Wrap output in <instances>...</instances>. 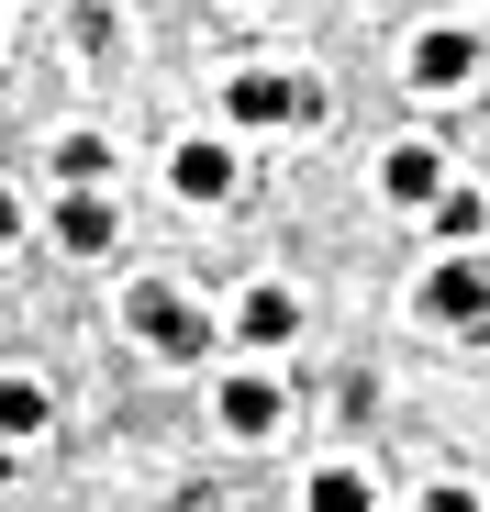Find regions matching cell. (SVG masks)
Listing matches in <instances>:
<instances>
[{
  "label": "cell",
  "instance_id": "cell-1",
  "mask_svg": "<svg viewBox=\"0 0 490 512\" xmlns=\"http://www.w3.org/2000/svg\"><path fill=\"white\" fill-rule=\"evenodd\" d=\"M223 123L234 134H301V123H323V90L279 78V67H245V78H223Z\"/></svg>",
  "mask_w": 490,
  "mask_h": 512
},
{
  "label": "cell",
  "instance_id": "cell-2",
  "mask_svg": "<svg viewBox=\"0 0 490 512\" xmlns=\"http://www.w3.org/2000/svg\"><path fill=\"white\" fill-rule=\"evenodd\" d=\"M123 312H134V334H145L156 357H179V368H201V357H212V312H201L179 279H134V290H123Z\"/></svg>",
  "mask_w": 490,
  "mask_h": 512
},
{
  "label": "cell",
  "instance_id": "cell-3",
  "mask_svg": "<svg viewBox=\"0 0 490 512\" xmlns=\"http://www.w3.org/2000/svg\"><path fill=\"white\" fill-rule=\"evenodd\" d=\"M212 423L234 446H268L279 423H290V379L279 368H223V390H212Z\"/></svg>",
  "mask_w": 490,
  "mask_h": 512
},
{
  "label": "cell",
  "instance_id": "cell-4",
  "mask_svg": "<svg viewBox=\"0 0 490 512\" xmlns=\"http://www.w3.org/2000/svg\"><path fill=\"white\" fill-rule=\"evenodd\" d=\"M168 190H179L190 212H223V201L245 190V167H234L223 134H179V145H168Z\"/></svg>",
  "mask_w": 490,
  "mask_h": 512
},
{
  "label": "cell",
  "instance_id": "cell-5",
  "mask_svg": "<svg viewBox=\"0 0 490 512\" xmlns=\"http://www.w3.org/2000/svg\"><path fill=\"white\" fill-rule=\"evenodd\" d=\"M468 78H479V34L468 23H424L413 34V90L424 101H468Z\"/></svg>",
  "mask_w": 490,
  "mask_h": 512
},
{
  "label": "cell",
  "instance_id": "cell-6",
  "mask_svg": "<svg viewBox=\"0 0 490 512\" xmlns=\"http://www.w3.org/2000/svg\"><path fill=\"white\" fill-rule=\"evenodd\" d=\"M446 190H457V167H446L424 134H401V145L379 156V201H390V212H435Z\"/></svg>",
  "mask_w": 490,
  "mask_h": 512
},
{
  "label": "cell",
  "instance_id": "cell-7",
  "mask_svg": "<svg viewBox=\"0 0 490 512\" xmlns=\"http://www.w3.org/2000/svg\"><path fill=\"white\" fill-rule=\"evenodd\" d=\"M424 312L457 323V334H490V268H479V256H446V268H424Z\"/></svg>",
  "mask_w": 490,
  "mask_h": 512
},
{
  "label": "cell",
  "instance_id": "cell-8",
  "mask_svg": "<svg viewBox=\"0 0 490 512\" xmlns=\"http://www.w3.org/2000/svg\"><path fill=\"white\" fill-rule=\"evenodd\" d=\"M56 245L67 256H112L123 245V201L112 190H56Z\"/></svg>",
  "mask_w": 490,
  "mask_h": 512
},
{
  "label": "cell",
  "instance_id": "cell-9",
  "mask_svg": "<svg viewBox=\"0 0 490 512\" xmlns=\"http://www.w3.org/2000/svg\"><path fill=\"white\" fill-rule=\"evenodd\" d=\"M234 334H245L257 357H279L290 334H301V290H290V279H257V290H245V312H234Z\"/></svg>",
  "mask_w": 490,
  "mask_h": 512
},
{
  "label": "cell",
  "instance_id": "cell-10",
  "mask_svg": "<svg viewBox=\"0 0 490 512\" xmlns=\"http://www.w3.org/2000/svg\"><path fill=\"white\" fill-rule=\"evenodd\" d=\"M45 423H56V390H45L34 368H0V446H23V457H34Z\"/></svg>",
  "mask_w": 490,
  "mask_h": 512
},
{
  "label": "cell",
  "instance_id": "cell-11",
  "mask_svg": "<svg viewBox=\"0 0 490 512\" xmlns=\"http://www.w3.org/2000/svg\"><path fill=\"white\" fill-rule=\"evenodd\" d=\"M56 190H112V134H101V123L56 134Z\"/></svg>",
  "mask_w": 490,
  "mask_h": 512
},
{
  "label": "cell",
  "instance_id": "cell-12",
  "mask_svg": "<svg viewBox=\"0 0 490 512\" xmlns=\"http://www.w3.org/2000/svg\"><path fill=\"white\" fill-rule=\"evenodd\" d=\"M301 512H379V479H368V468H312Z\"/></svg>",
  "mask_w": 490,
  "mask_h": 512
},
{
  "label": "cell",
  "instance_id": "cell-13",
  "mask_svg": "<svg viewBox=\"0 0 490 512\" xmlns=\"http://www.w3.org/2000/svg\"><path fill=\"white\" fill-rule=\"evenodd\" d=\"M424 223H435V234H446V245H457V256H468V245H479V234H490V201H479V190H468V179H457V190H446V201H435V212H424Z\"/></svg>",
  "mask_w": 490,
  "mask_h": 512
},
{
  "label": "cell",
  "instance_id": "cell-14",
  "mask_svg": "<svg viewBox=\"0 0 490 512\" xmlns=\"http://www.w3.org/2000/svg\"><path fill=\"white\" fill-rule=\"evenodd\" d=\"M424 512H479V490H457V479H446V490H424Z\"/></svg>",
  "mask_w": 490,
  "mask_h": 512
},
{
  "label": "cell",
  "instance_id": "cell-15",
  "mask_svg": "<svg viewBox=\"0 0 490 512\" xmlns=\"http://www.w3.org/2000/svg\"><path fill=\"white\" fill-rule=\"evenodd\" d=\"M23 234V190H0V245H12Z\"/></svg>",
  "mask_w": 490,
  "mask_h": 512
},
{
  "label": "cell",
  "instance_id": "cell-16",
  "mask_svg": "<svg viewBox=\"0 0 490 512\" xmlns=\"http://www.w3.org/2000/svg\"><path fill=\"white\" fill-rule=\"evenodd\" d=\"M12 479H23V446H0V490H12Z\"/></svg>",
  "mask_w": 490,
  "mask_h": 512
}]
</instances>
